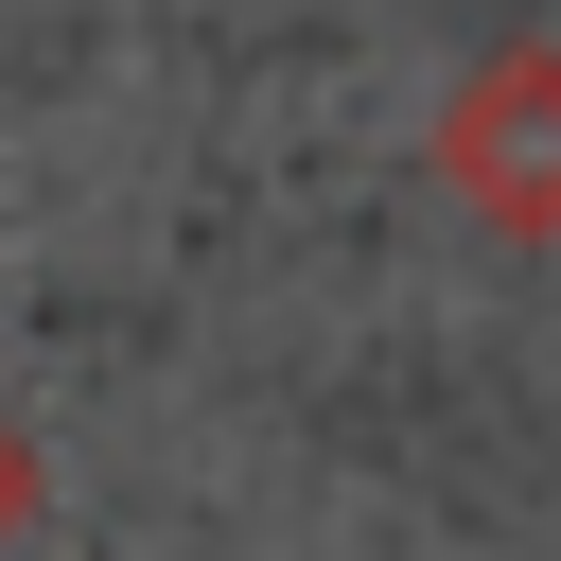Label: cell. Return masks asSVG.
<instances>
[{
    "mask_svg": "<svg viewBox=\"0 0 561 561\" xmlns=\"http://www.w3.org/2000/svg\"><path fill=\"white\" fill-rule=\"evenodd\" d=\"M18 526H35V438L0 421V543H18Z\"/></svg>",
    "mask_w": 561,
    "mask_h": 561,
    "instance_id": "7a4b0ae2",
    "label": "cell"
},
{
    "mask_svg": "<svg viewBox=\"0 0 561 561\" xmlns=\"http://www.w3.org/2000/svg\"><path fill=\"white\" fill-rule=\"evenodd\" d=\"M438 193L491 245H561V35H491L438 88Z\"/></svg>",
    "mask_w": 561,
    "mask_h": 561,
    "instance_id": "6da1fadb",
    "label": "cell"
}]
</instances>
